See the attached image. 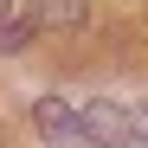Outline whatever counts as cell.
I'll return each mask as SVG.
<instances>
[{
  "instance_id": "cell-1",
  "label": "cell",
  "mask_w": 148,
  "mask_h": 148,
  "mask_svg": "<svg viewBox=\"0 0 148 148\" xmlns=\"http://www.w3.org/2000/svg\"><path fill=\"white\" fill-rule=\"evenodd\" d=\"M77 142H97V148H129V110L110 103V97H90L77 110Z\"/></svg>"
},
{
  "instance_id": "cell-2",
  "label": "cell",
  "mask_w": 148,
  "mask_h": 148,
  "mask_svg": "<svg viewBox=\"0 0 148 148\" xmlns=\"http://www.w3.org/2000/svg\"><path fill=\"white\" fill-rule=\"evenodd\" d=\"M32 122H39L45 142H77V110H71L64 97H39V103H32Z\"/></svg>"
},
{
  "instance_id": "cell-3",
  "label": "cell",
  "mask_w": 148,
  "mask_h": 148,
  "mask_svg": "<svg viewBox=\"0 0 148 148\" xmlns=\"http://www.w3.org/2000/svg\"><path fill=\"white\" fill-rule=\"evenodd\" d=\"M90 0H26V26H77Z\"/></svg>"
},
{
  "instance_id": "cell-4",
  "label": "cell",
  "mask_w": 148,
  "mask_h": 148,
  "mask_svg": "<svg viewBox=\"0 0 148 148\" xmlns=\"http://www.w3.org/2000/svg\"><path fill=\"white\" fill-rule=\"evenodd\" d=\"M129 142H148V103L129 110Z\"/></svg>"
},
{
  "instance_id": "cell-5",
  "label": "cell",
  "mask_w": 148,
  "mask_h": 148,
  "mask_svg": "<svg viewBox=\"0 0 148 148\" xmlns=\"http://www.w3.org/2000/svg\"><path fill=\"white\" fill-rule=\"evenodd\" d=\"M0 13H7V0H0Z\"/></svg>"
}]
</instances>
